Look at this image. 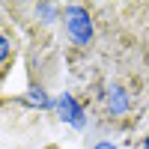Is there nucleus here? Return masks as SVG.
<instances>
[{"label": "nucleus", "instance_id": "39448f33", "mask_svg": "<svg viewBox=\"0 0 149 149\" xmlns=\"http://www.w3.org/2000/svg\"><path fill=\"white\" fill-rule=\"evenodd\" d=\"M98 149H113V146H107V143H102V146H98Z\"/></svg>", "mask_w": 149, "mask_h": 149}, {"label": "nucleus", "instance_id": "423d86ee", "mask_svg": "<svg viewBox=\"0 0 149 149\" xmlns=\"http://www.w3.org/2000/svg\"><path fill=\"white\" fill-rule=\"evenodd\" d=\"M146 149H149V137H146Z\"/></svg>", "mask_w": 149, "mask_h": 149}, {"label": "nucleus", "instance_id": "f03ea898", "mask_svg": "<svg viewBox=\"0 0 149 149\" xmlns=\"http://www.w3.org/2000/svg\"><path fill=\"white\" fill-rule=\"evenodd\" d=\"M104 104H107V110H110L113 116L125 113V110H128V93L122 90V86H110L107 95H104Z\"/></svg>", "mask_w": 149, "mask_h": 149}, {"label": "nucleus", "instance_id": "f257e3e1", "mask_svg": "<svg viewBox=\"0 0 149 149\" xmlns=\"http://www.w3.org/2000/svg\"><path fill=\"white\" fill-rule=\"evenodd\" d=\"M63 21H66V33H69V39H72L74 45L86 48V45L93 42V21H90V12H86L84 6H78V3L66 6Z\"/></svg>", "mask_w": 149, "mask_h": 149}, {"label": "nucleus", "instance_id": "20e7f679", "mask_svg": "<svg viewBox=\"0 0 149 149\" xmlns=\"http://www.w3.org/2000/svg\"><path fill=\"white\" fill-rule=\"evenodd\" d=\"M9 51H12V45H9V39L3 33H0V63H6V57H9Z\"/></svg>", "mask_w": 149, "mask_h": 149}, {"label": "nucleus", "instance_id": "7ed1b4c3", "mask_svg": "<svg viewBox=\"0 0 149 149\" xmlns=\"http://www.w3.org/2000/svg\"><path fill=\"white\" fill-rule=\"evenodd\" d=\"M60 113H63V119L74 122V125H81V107L72 102V95H63V102H60Z\"/></svg>", "mask_w": 149, "mask_h": 149}]
</instances>
